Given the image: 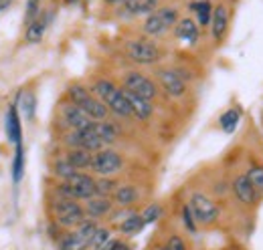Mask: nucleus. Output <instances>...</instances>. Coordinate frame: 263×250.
I'll use <instances>...</instances> for the list:
<instances>
[{"instance_id": "1", "label": "nucleus", "mask_w": 263, "mask_h": 250, "mask_svg": "<svg viewBox=\"0 0 263 250\" xmlns=\"http://www.w3.org/2000/svg\"><path fill=\"white\" fill-rule=\"evenodd\" d=\"M93 95L101 99L107 109L111 113H116L118 117H132V107H130V101L126 97V91L124 89H118L111 81L107 79H99L96 81L93 85Z\"/></svg>"}, {"instance_id": "9", "label": "nucleus", "mask_w": 263, "mask_h": 250, "mask_svg": "<svg viewBox=\"0 0 263 250\" xmlns=\"http://www.w3.org/2000/svg\"><path fill=\"white\" fill-rule=\"evenodd\" d=\"M128 57L138 65H154L160 59V51L154 43L144 40V38H136L128 43Z\"/></svg>"}, {"instance_id": "28", "label": "nucleus", "mask_w": 263, "mask_h": 250, "mask_svg": "<svg viewBox=\"0 0 263 250\" xmlns=\"http://www.w3.org/2000/svg\"><path fill=\"white\" fill-rule=\"evenodd\" d=\"M118 186L120 184L114 178H99V180H96V196L109 198V196H114V192L118 190Z\"/></svg>"}, {"instance_id": "17", "label": "nucleus", "mask_w": 263, "mask_h": 250, "mask_svg": "<svg viewBox=\"0 0 263 250\" xmlns=\"http://www.w3.org/2000/svg\"><path fill=\"white\" fill-rule=\"evenodd\" d=\"M229 29V12L225 6H217L213 10V20H211V32L215 40H221Z\"/></svg>"}, {"instance_id": "11", "label": "nucleus", "mask_w": 263, "mask_h": 250, "mask_svg": "<svg viewBox=\"0 0 263 250\" xmlns=\"http://www.w3.org/2000/svg\"><path fill=\"white\" fill-rule=\"evenodd\" d=\"M124 87H126V91L140 95V97H144V99H148V101H152V99L156 97V93H158V89H156V85L152 83V79H148L146 75H142V73H138V71H132V73L126 75Z\"/></svg>"}, {"instance_id": "40", "label": "nucleus", "mask_w": 263, "mask_h": 250, "mask_svg": "<svg viewBox=\"0 0 263 250\" xmlns=\"http://www.w3.org/2000/svg\"><path fill=\"white\" fill-rule=\"evenodd\" d=\"M101 250H132L130 244H126V242H120V240H109L105 246Z\"/></svg>"}, {"instance_id": "15", "label": "nucleus", "mask_w": 263, "mask_h": 250, "mask_svg": "<svg viewBox=\"0 0 263 250\" xmlns=\"http://www.w3.org/2000/svg\"><path fill=\"white\" fill-rule=\"evenodd\" d=\"M124 91H126V89H124ZM126 97H128V101H130L132 115H134V117H138L140 121H146V119L152 117V113H154L152 101H148V99H144V97H140V95H136V93H130V91H126Z\"/></svg>"}, {"instance_id": "33", "label": "nucleus", "mask_w": 263, "mask_h": 250, "mask_svg": "<svg viewBox=\"0 0 263 250\" xmlns=\"http://www.w3.org/2000/svg\"><path fill=\"white\" fill-rule=\"evenodd\" d=\"M109 240H111V238H109V230L98 228V232H96V236H93V240H91V244H89V250H101Z\"/></svg>"}, {"instance_id": "22", "label": "nucleus", "mask_w": 263, "mask_h": 250, "mask_svg": "<svg viewBox=\"0 0 263 250\" xmlns=\"http://www.w3.org/2000/svg\"><path fill=\"white\" fill-rule=\"evenodd\" d=\"M93 129H96L98 137L105 145H109V143H114V141L118 139V129H116V125L107 123V121H93Z\"/></svg>"}, {"instance_id": "34", "label": "nucleus", "mask_w": 263, "mask_h": 250, "mask_svg": "<svg viewBox=\"0 0 263 250\" xmlns=\"http://www.w3.org/2000/svg\"><path fill=\"white\" fill-rule=\"evenodd\" d=\"M160 216H162V208H160L158 204H152V206H148V208L142 212L144 224H152V222H156Z\"/></svg>"}, {"instance_id": "39", "label": "nucleus", "mask_w": 263, "mask_h": 250, "mask_svg": "<svg viewBox=\"0 0 263 250\" xmlns=\"http://www.w3.org/2000/svg\"><path fill=\"white\" fill-rule=\"evenodd\" d=\"M132 214H136V212H134V210H130V208H122L120 212H114V214H111V220L122 224V222H124L126 218H130Z\"/></svg>"}, {"instance_id": "10", "label": "nucleus", "mask_w": 263, "mask_h": 250, "mask_svg": "<svg viewBox=\"0 0 263 250\" xmlns=\"http://www.w3.org/2000/svg\"><path fill=\"white\" fill-rule=\"evenodd\" d=\"M158 81H160L166 95H170V97H182L186 93V75L178 69L158 71Z\"/></svg>"}, {"instance_id": "35", "label": "nucleus", "mask_w": 263, "mask_h": 250, "mask_svg": "<svg viewBox=\"0 0 263 250\" xmlns=\"http://www.w3.org/2000/svg\"><path fill=\"white\" fill-rule=\"evenodd\" d=\"M182 222H184V226H186L193 234L197 232V220H195V216H193V210H191V206H189V204L182 208Z\"/></svg>"}, {"instance_id": "4", "label": "nucleus", "mask_w": 263, "mask_h": 250, "mask_svg": "<svg viewBox=\"0 0 263 250\" xmlns=\"http://www.w3.org/2000/svg\"><path fill=\"white\" fill-rule=\"evenodd\" d=\"M53 214H55V220L59 226L63 228H77L81 226L85 220H87V214H85V208L77 204V200H69V198H59L53 206Z\"/></svg>"}, {"instance_id": "3", "label": "nucleus", "mask_w": 263, "mask_h": 250, "mask_svg": "<svg viewBox=\"0 0 263 250\" xmlns=\"http://www.w3.org/2000/svg\"><path fill=\"white\" fill-rule=\"evenodd\" d=\"M69 99H71V103H75V105H79L93 121H105V117H107V105L98 99L96 95H91L85 87H81V85H71L69 87Z\"/></svg>"}, {"instance_id": "18", "label": "nucleus", "mask_w": 263, "mask_h": 250, "mask_svg": "<svg viewBox=\"0 0 263 250\" xmlns=\"http://www.w3.org/2000/svg\"><path fill=\"white\" fill-rule=\"evenodd\" d=\"M138 198H140V194L132 184L118 186V190L114 192V204H118L120 208H130L138 202Z\"/></svg>"}, {"instance_id": "23", "label": "nucleus", "mask_w": 263, "mask_h": 250, "mask_svg": "<svg viewBox=\"0 0 263 250\" xmlns=\"http://www.w3.org/2000/svg\"><path fill=\"white\" fill-rule=\"evenodd\" d=\"M6 137L18 145V139H21V125H18V117H16V109H14V107H10L8 113H6Z\"/></svg>"}, {"instance_id": "29", "label": "nucleus", "mask_w": 263, "mask_h": 250, "mask_svg": "<svg viewBox=\"0 0 263 250\" xmlns=\"http://www.w3.org/2000/svg\"><path fill=\"white\" fill-rule=\"evenodd\" d=\"M18 107L25 119H33L34 115V95L33 93H21L18 95Z\"/></svg>"}, {"instance_id": "14", "label": "nucleus", "mask_w": 263, "mask_h": 250, "mask_svg": "<svg viewBox=\"0 0 263 250\" xmlns=\"http://www.w3.org/2000/svg\"><path fill=\"white\" fill-rule=\"evenodd\" d=\"M85 214L89 220H98L103 218L107 214H111V208H114V202L105 196H93L89 200H85Z\"/></svg>"}, {"instance_id": "2", "label": "nucleus", "mask_w": 263, "mask_h": 250, "mask_svg": "<svg viewBox=\"0 0 263 250\" xmlns=\"http://www.w3.org/2000/svg\"><path fill=\"white\" fill-rule=\"evenodd\" d=\"M57 194L69 200H89L96 196V180L85 172H75L67 182L57 186Z\"/></svg>"}, {"instance_id": "26", "label": "nucleus", "mask_w": 263, "mask_h": 250, "mask_svg": "<svg viewBox=\"0 0 263 250\" xmlns=\"http://www.w3.org/2000/svg\"><path fill=\"white\" fill-rule=\"evenodd\" d=\"M239 119H241V111L237 107H231L229 111H225L221 115V129L227 131V133H233L239 125Z\"/></svg>"}, {"instance_id": "5", "label": "nucleus", "mask_w": 263, "mask_h": 250, "mask_svg": "<svg viewBox=\"0 0 263 250\" xmlns=\"http://www.w3.org/2000/svg\"><path fill=\"white\" fill-rule=\"evenodd\" d=\"M178 23V10L174 6H162L144 20V32L148 36H160L164 34L172 25Z\"/></svg>"}, {"instance_id": "42", "label": "nucleus", "mask_w": 263, "mask_h": 250, "mask_svg": "<svg viewBox=\"0 0 263 250\" xmlns=\"http://www.w3.org/2000/svg\"><path fill=\"white\" fill-rule=\"evenodd\" d=\"M10 2H12V0H0V10H4V8L10 4Z\"/></svg>"}, {"instance_id": "32", "label": "nucleus", "mask_w": 263, "mask_h": 250, "mask_svg": "<svg viewBox=\"0 0 263 250\" xmlns=\"http://www.w3.org/2000/svg\"><path fill=\"white\" fill-rule=\"evenodd\" d=\"M257 192H263V165H251L245 174Z\"/></svg>"}, {"instance_id": "13", "label": "nucleus", "mask_w": 263, "mask_h": 250, "mask_svg": "<svg viewBox=\"0 0 263 250\" xmlns=\"http://www.w3.org/2000/svg\"><path fill=\"white\" fill-rule=\"evenodd\" d=\"M61 115H63V121L71 127V131L85 129V127H89V125L93 123V119L75 103H67L65 107H63V111H61Z\"/></svg>"}, {"instance_id": "7", "label": "nucleus", "mask_w": 263, "mask_h": 250, "mask_svg": "<svg viewBox=\"0 0 263 250\" xmlns=\"http://www.w3.org/2000/svg\"><path fill=\"white\" fill-rule=\"evenodd\" d=\"M65 141L71 150H85V152H91V154H96V152L105 148V143L99 139L96 129H93V123L89 125V127H85V129L71 131L67 135Z\"/></svg>"}, {"instance_id": "16", "label": "nucleus", "mask_w": 263, "mask_h": 250, "mask_svg": "<svg viewBox=\"0 0 263 250\" xmlns=\"http://www.w3.org/2000/svg\"><path fill=\"white\" fill-rule=\"evenodd\" d=\"M122 8L130 16H150L158 10V0H128Z\"/></svg>"}, {"instance_id": "19", "label": "nucleus", "mask_w": 263, "mask_h": 250, "mask_svg": "<svg viewBox=\"0 0 263 250\" xmlns=\"http://www.w3.org/2000/svg\"><path fill=\"white\" fill-rule=\"evenodd\" d=\"M67 161H69L77 172H81V170H91L93 154H91V152H85V150H69Z\"/></svg>"}, {"instance_id": "38", "label": "nucleus", "mask_w": 263, "mask_h": 250, "mask_svg": "<svg viewBox=\"0 0 263 250\" xmlns=\"http://www.w3.org/2000/svg\"><path fill=\"white\" fill-rule=\"evenodd\" d=\"M166 250H186V244H184V240L180 238V236H170L168 238V242H166Z\"/></svg>"}, {"instance_id": "31", "label": "nucleus", "mask_w": 263, "mask_h": 250, "mask_svg": "<svg viewBox=\"0 0 263 250\" xmlns=\"http://www.w3.org/2000/svg\"><path fill=\"white\" fill-rule=\"evenodd\" d=\"M53 172H55V176H59L63 182H67V180H69V178H71V176H73L77 170H75V168H73V165L67 161V157H65V159H57V161H55Z\"/></svg>"}, {"instance_id": "20", "label": "nucleus", "mask_w": 263, "mask_h": 250, "mask_svg": "<svg viewBox=\"0 0 263 250\" xmlns=\"http://www.w3.org/2000/svg\"><path fill=\"white\" fill-rule=\"evenodd\" d=\"M176 36L180 40H186V43H197L198 38V25L191 18H182L178 20L176 25Z\"/></svg>"}, {"instance_id": "24", "label": "nucleus", "mask_w": 263, "mask_h": 250, "mask_svg": "<svg viewBox=\"0 0 263 250\" xmlns=\"http://www.w3.org/2000/svg\"><path fill=\"white\" fill-rule=\"evenodd\" d=\"M193 10L197 12L198 16V25L200 27H211V20H213V4L209 0H202V2H195L193 4Z\"/></svg>"}, {"instance_id": "41", "label": "nucleus", "mask_w": 263, "mask_h": 250, "mask_svg": "<svg viewBox=\"0 0 263 250\" xmlns=\"http://www.w3.org/2000/svg\"><path fill=\"white\" fill-rule=\"evenodd\" d=\"M107 2H109V4H118V6H124L128 0H107Z\"/></svg>"}, {"instance_id": "37", "label": "nucleus", "mask_w": 263, "mask_h": 250, "mask_svg": "<svg viewBox=\"0 0 263 250\" xmlns=\"http://www.w3.org/2000/svg\"><path fill=\"white\" fill-rule=\"evenodd\" d=\"M39 18V0H29L27 2V25Z\"/></svg>"}, {"instance_id": "6", "label": "nucleus", "mask_w": 263, "mask_h": 250, "mask_svg": "<svg viewBox=\"0 0 263 250\" xmlns=\"http://www.w3.org/2000/svg\"><path fill=\"white\" fill-rule=\"evenodd\" d=\"M124 165V159L118 152L103 148L93 154V161H91V172H96L101 178H111L114 174H118Z\"/></svg>"}, {"instance_id": "21", "label": "nucleus", "mask_w": 263, "mask_h": 250, "mask_svg": "<svg viewBox=\"0 0 263 250\" xmlns=\"http://www.w3.org/2000/svg\"><path fill=\"white\" fill-rule=\"evenodd\" d=\"M87 248H89V244L77 234V230L67 232L65 236L61 238V242H59V250H87Z\"/></svg>"}, {"instance_id": "25", "label": "nucleus", "mask_w": 263, "mask_h": 250, "mask_svg": "<svg viewBox=\"0 0 263 250\" xmlns=\"http://www.w3.org/2000/svg\"><path fill=\"white\" fill-rule=\"evenodd\" d=\"M144 226H146V224H144L142 214H132L130 218H126L122 224H120V230H122V234L134 236V234H138V232H140Z\"/></svg>"}, {"instance_id": "30", "label": "nucleus", "mask_w": 263, "mask_h": 250, "mask_svg": "<svg viewBox=\"0 0 263 250\" xmlns=\"http://www.w3.org/2000/svg\"><path fill=\"white\" fill-rule=\"evenodd\" d=\"M98 224H96V220H85L81 226H77L75 230H77V234L87 242V244H91V240H93V236H96V232H98Z\"/></svg>"}, {"instance_id": "8", "label": "nucleus", "mask_w": 263, "mask_h": 250, "mask_svg": "<svg viewBox=\"0 0 263 250\" xmlns=\"http://www.w3.org/2000/svg\"><path fill=\"white\" fill-rule=\"evenodd\" d=\"M191 210H193V216L197 220L198 224H215L219 220V206L204 194H193L191 196V202H189Z\"/></svg>"}, {"instance_id": "36", "label": "nucleus", "mask_w": 263, "mask_h": 250, "mask_svg": "<svg viewBox=\"0 0 263 250\" xmlns=\"http://www.w3.org/2000/svg\"><path fill=\"white\" fill-rule=\"evenodd\" d=\"M23 165H25V156H23V148H21V143H18V148H16V157H14V180H16V182H18L21 176H23Z\"/></svg>"}, {"instance_id": "12", "label": "nucleus", "mask_w": 263, "mask_h": 250, "mask_svg": "<svg viewBox=\"0 0 263 250\" xmlns=\"http://www.w3.org/2000/svg\"><path fill=\"white\" fill-rule=\"evenodd\" d=\"M231 190H233L235 198H237L241 204H245V206L255 204V202H257V198H259V192L255 190V186L249 182V178H247L245 174H243V176H237V178L233 180Z\"/></svg>"}, {"instance_id": "27", "label": "nucleus", "mask_w": 263, "mask_h": 250, "mask_svg": "<svg viewBox=\"0 0 263 250\" xmlns=\"http://www.w3.org/2000/svg\"><path fill=\"white\" fill-rule=\"evenodd\" d=\"M45 29H47V18H36L33 20L29 27H27V40L29 43H39L45 34Z\"/></svg>"}, {"instance_id": "43", "label": "nucleus", "mask_w": 263, "mask_h": 250, "mask_svg": "<svg viewBox=\"0 0 263 250\" xmlns=\"http://www.w3.org/2000/svg\"><path fill=\"white\" fill-rule=\"evenodd\" d=\"M158 250H166V248H164V246H162V248H158Z\"/></svg>"}]
</instances>
